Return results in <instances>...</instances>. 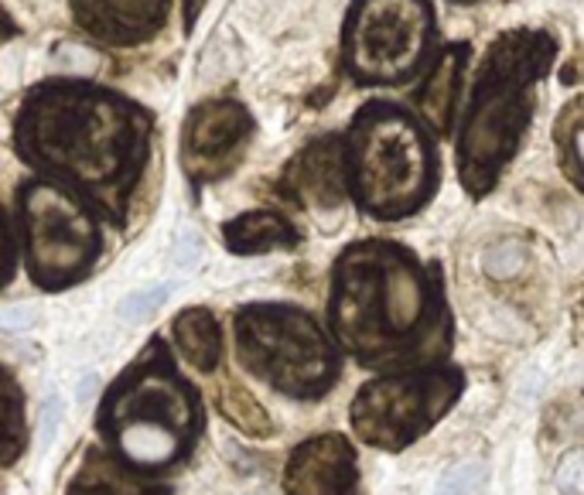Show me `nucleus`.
Segmentation results:
<instances>
[{
	"label": "nucleus",
	"mask_w": 584,
	"mask_h": 495,
	"mask_svg": "<svg viewBox=\"0 0 584 495\" xmlns=\"http://www.w3.org/2000/svg\"><path fill=\"white\" fill-rule=\"evenodd\" d=\"M14 148L41 178L124 219L151 154V116L116 89L49 79L21 103Z\"/></svg>",
	"instance_id": "f257e3e1"
},
{
	"label": "nucleus",
	"mask_w": 584,
	"mask_h": 495,
	"mask_svg": "<svg viewBox=\"0 0 584 495\" xmlns=\"http://www.w3.org/2000/svg\"><path fill=\"white\" fill-rule=\"evenodd\" d=\"M329 325L366 366L441 359L452 342L445 277L401 243H353L332 270Z\"/></svg>",
	"instance_id": "f03ea898"
},
{
	"label": "nucleus",
	"mask_w": 584,
	"mask_h": 495,
	"mask_svg": "<svg viewBox=\"0 0 584 495\" xmlns=\"http://www.w3.org/2000/svg\"><path fill=\"white\" fill-rule=\"evenodd\" d=\"M554 55L557 41L541 28L506 31L482 55L455 140L458 178L472 199L493 192L517 154L533 120V89L547 76Z\"/></svg>",
	"instance_id": "7ed1b4c3"
},
{
	"label": "nucleus",
	"mask_w": 584,
	"mask_h": 495,
	"mask_svg": "<svg viewBox=\"0 0 584 495\" xmlns=\"http://www.w3.org/2000/svg\"><path fill=\"white\" fill-rule=\"evenodd\" d=\"M345 192L366 216L396 223L437 192L441 164L420 116L396 103H366L342 140Z\"/></svg>",
	"instance_id": "20e7f679"
},
{
	"label": "nucleus",
	"mask_w": 584,
	"mask_h": 495,
	"mask_svg": "<svg viewBox=\"0 0 584 495\" xmlns=\"http://www.w3.org/2000/svg\"><path fill=\"white\" fill-rule=\"evenodd\" d=\"M100 431L130 468H168L192 452L202 431V404L165 339H151L144 356L110 386Z\"/></svg>",
	"instance_id": "39448f33"
},
{
	"label": "nucleus",
	"mask_w": 584,
	"mask_h": 495,
	"mask_svg": "<svg viewBox=\"0 0 584 495\" xmlns=\"http://www.w3.org/2000/svg\"><path fill=\"white\" fill-rule=\"evenodd\" d=\"M237 352L250 376L294 399L325 396L342 372L335 342L294 304H246L237 312Z\"/></svg>",
	"instance_id": "423d86ee"
},
{
	"label": "nucleus",
	"mask_w": 584,
	"mask_h": 495,
	"mask_svg": "<svg viewBox=\"0 0 584 495\" xmlns=\"http://www.w3.org/2000/svg\"><path fill=\"white\" fill-rule=\"evenodd\" d=\"M431 0H356L342 28V65L359 86H404L428 68Z\"/></svg>",
	"instance_id": "0eeeda50"
},
{
	"label": "nucleus",
	"mask_w": 584,
	"mask_h": 495,
	"mask_svg": "<svg viewBox=\"0 0 584 495\" xmlns=\"http://www.w3.org/2000/svg\"><path fill=\"white\" fill-rule=\"evenodd\" d=\"M21 232H25L28 274L38 288L62 291L82 280L103 253V229L92 205L76 192L35 178L17 195Z\"/></svg>",
	"instance_id": "6e6552de"
},
{
	"label": "nucleus",
	"mask_w": 584,
	"mask_h": 495,
	"mask_svg": "<svg viewBox=\"0 0 584 495\" xmlns=\"http://www.w3.org/2000/svg\"><path fill=\"white\" fill-rule=\"evenodd\" d=\"M465 390L461 369L448 363H428L407 372L380 376L353 399V431L372 447L404 452L424 437L445 417Z\"/></svg>",
	"instance_id": "1a4fd4ad"
},
{
	"label": "nucleus",
	"mask_w": 584,
	"mask_h": 495,
	"mask_svg": "<svg viewBox=\"0 0 584 495\" xmlns=\"http://www.w3.org/2000/svg\"><path fill=\"white\" fill-rule=\"evenodd\" d=\"M253 116L237 100H208L185 116L181 127V161L195 181H213L237 168L250 144Z\"/></svg>",
	"instance_id": "9d476101"
},
{
	"label": "nucleus",
	"mask_w": 584,
	"mask_h": 495,
	"mask_svg": "<svg viewBox=\"0 0 584 495\" xmlns=\"http://www.w3.org/2000/svg\"><path fill=\"white\" fill-rule=\"evenodd\" d=\"M288 495H359V458L342 434H318L291 452L284 471Z\"/></svg>",
	"instance_id": "9b49d317"
},
{
	"label": "nucleus",
	"mask_w": 584,
	"mask_h": 495,
	"mask_svg": "<svg viewBox=\"0 0 584 495\" xmlns=\"http://www.w3.org/2000/svg\"><path fill=\"white\" fill-rule=\"evenodd\" d=\"M172 0H73L76 25L106 45H144L168 25Z\"/></svg>",
	"instance_id": "f8f14e48"
},
{
	"label": "nucleus",
	"mask_w": 584,
	"mask_h": 495,
	"mask_svg": "<svg viewBox=\"0 0 584 495\" xmlns=\"http://www.w3.org/2000/svg\"><path fill=\"white\" fill-rule=\"evenodd\" d=\"M294 195L318 208H335L345 199V157L339 137H321L297 154L288 175Z\"/></svg>",
	"instance_id": "ddd939ff"
},
{
	"label": "nucleus",
	"mask_w": 584,
	"mask_h": 495,
	"mask_svg": "<svg viewBox=\"0 0 584 495\" xmlns=\"http://www.w3.org/2000/svg\"><path fill=\"white\" fill-rule=\"evenodd\" d=\"M68 495H168V488L144 482L137 468L92 447L68 482Z\"/></svg>",
	"instance_id": "4468645a"
},
{
	"label": "nucleus",
	"mask_w": 584,
	"mask_h": 495,
	"mask_svg": "<svg viewBox=\"0 0 584 495\" xmlns=\"http://www.w3.org/2000/svg\"><path fill=\"white\" fill-rule=\"evenodd\" d=\"M465 62H469V45H452V49L437 55L424 79V89H420V113H424V120L437 134H448L455 124V103H458V82Z\"/></svg>",
	"instance_id": "2eb2a0df"
},
{
	"label": "nucleus",
	"mask_w": 584,
	"mask_h": 495,
	"mask_svg": "<svg viewBox=\"0 0 584 495\" xmlns=\"http://www.w3.org/2000/svg\"><path fill=\"white\" fill-rule=\"evenodd\" d=\"M223 240L229 253L253 256V253H270V250H291L297 246V229L291 219L277 216V212H243L232 223H226Z\"/></svg>",
	"instance_id": "dca6fc26"
},
{
	"label": "nucleus",
	"mask_w": 584,
	"mask_h": 495,
	"mask_svg": "<svg viewBox=\"0 0 584 495\" xmlns=\"http://www.w3.org/2000/svg\"><path fill=\"white\" fill-rule=\"evenodd\" d=\"M175 342L181 356L189 359L199 372H213L223 359V332L219 321L208 308H185L175 318Z\"/></svg>",
	"instance_id": "f3484780"
},
{
	"label": "nucleus",
	"mask_w": 584,
	"mask_h": 495,
	"mask_svg": "<svg viewBox=\"0 0 584 495\" xmlns=\"http://www.w3.org/2000/svg\"><path fill=\"white\" fill-rule=\"evenodd\" d=\"M28 444L25 423V393H21L11 369L0 366V468H8L21 458Z\"/></svg>",
	"instance_id": "a211bd4d"
},
{
	"label": "nucleus",
	"mask_w": 584,
	"mask_h": 495,
	"mask_svg": "<svg viewBox=\"0 0 584 495\" xmlns=\"http://www.w3.org/2000/svg\"><path fill=\"white\" fill-rule=\"evenodd\" d=\"M554 140H557V157L560 168L584 192V97L568 103L560 110L554 124Z\"/></svg>",
	"instance_id": "6ab92c4d"
},
{
	"label": "nucleus",
	"mask_w": 584,
	"mask_h": 495,
	"mask_svg": "<svg viewBox=\"0 0 584 495\" xmlns=\"http://www.w3.org/2000/svg\"><path fill=\"white\" fill-rule=\"evenodd\" d=\"M219 407H223V414H226L232 423H237L240 431H246V434L264 437V434L274 431V423H270L267 410L256 404L250 393H243L240 386H229V390L219 396Z\"/></svg>",
	"instance_id": "aec40b11"
},
{
	"label": "nucleus",
	"mask_w": 584,
	"mask_h": 495,
	"mask_svg": "<svg viewBox=\"0 0 584 495\" xmlns=\"http://www.w3.org/2000/svg\"><path fill=\"white\" fill-rule=\"evenodd\" d=\"M172 284H154V288H144V291H134L120 301V308H116V315H120L127 325H144L148 318H154L161 312V304H165L172 297Z\"/></svg>",
	"instance_id": "412c9836"
},
{
	"label": "nucleus",
	"mask_w": 584,
	"mask_h": 495,
	"mask_svg": "<svg viewBox=\"0 0 584 495\" xmlns=\"http://www.w3.org/2000/svg\"><path fill=\"white\" fill-rule=\"evenodd\" d=\"M526 261H530L526 246L520 240H506V243H496L493 250L485 253V274L496 277V280L517 277V274H523Z\"/></svg>",
	"instance_id": "4be33fe9"
},
{
	"label": "nucleus",
	"mask_w": 584,
	"mask_h": 495,
	"mask_svg": "<svg viewBox=\"0 0 584 495\" xmlns=\"http://www.w3.org/2000/svg\"><path fill=\"white\" fill-rule=\"evenodd\" d=\"M485 482L482 461H458L437 479V495H475Z\"/></svg>",
	"instance_id": "5701e85b"
},
{
	"label": "nucleus",
	"mask_w": 584,
	"mask_h": 495,
	"mask_svg": "<svg viewBox=\"0 0 584 495\" xmlns=\"http://www.w3.org/2000/svg\"><path fill=\"white\" fill-rule=\"evenodd\" d=\"M557 488L560 495H584V447H574L557 465Z\"/></svg>",
	"instance_id": "b1692460"
},
{
	"label": "nucleus",
	"mask_w": 584,
	"mask_h": 495,
	"mask_svg": "<svg viewBox=\"0 0 584 495\" xmlns=\"http://www.w3.org/2000/svg\"><path fill=\"white\" fill-rule=\"evenodd\" d=\"M199 261H202V236L195 229H181L172 246V264L178 270H192L199 267Z\"/></svg>",
	"instance_id": "393cba45"
},
{
	"label": "nucleus",
	"mask_w": 584,
	"mask_h": 495,
	"mask_svg": "<svg viewBox=\"0 0 584 495\" xmlns=\"http://www.w3.org/2000/svg\"><path fill=\"white\" fill-rule=\"evenodd\" d=\"M14 264H17V243H14V229L4 216V208H0V288H8V280L14 274Z\"/></svg>",
	"instance_id": "a878e982"
},
{
	"label": "nucleus",
	"mask_w": 584,
	"mask_h": 495,
	"mask_svg": "<svg viewBox=\"0 0 584 495\" xmlns=\"http://www.w3.org/2000/svg\"><path fill=\"white\" fill-rule=\"evenodd\" d=\"M97 52H89V49H79V45H62V49L55 52V65L59 68H68V73H92L97 68Z\"/></svg>",
	"instance_id": "bb28decb"
},
{
	"label": "nucleus",
	"mask_w": 584,
	"mask_h": 495,
	"mask_svg": "<svg viewBox=\"0 0 584 495\" xmlns=\"http://www.w3.org/2000/svg\"><path fill=\"white\" fill-rule=\"evenodd\" d=\"M59 423H62V404L59 399H49L41 410V431H38V447H49L55 431H59Z\"/></svg>",
	"instance_id": "cd10ccee"
},
{
	"label": "nucleus",
	"mask_w": 584,
	"mask_h": 495,
	"mask_svg": "<svg viewBox=\"0 0 584 495\" xmlns=\"http://www.w3.org/2000/svg\"><path fill=\"white\" fill-rule=\"evenodd\" d=\"M35 318H38L35 308H11V312H0V325L11 328V332H21V328H28Z\"/></svg>",
	"instance_id": "c85d7f7f"
},
{
	"label": "nucleus",
	"mask_w": 584,
	"mask_h": 495,
	"mask_svg": "<svg viewBox=\"0 0 584 495\" xmlns=\"http://www.w3.org/2000/svg\"><path fill=\"white\" fill-rule=\"evenodd\" d=\"M97 390H100V380H97V376H86V380L79 383V393H76V399H79V404L86 407L89 399H92V393H97Z\"/></svg>",
	"instance_id": "c756f323"
},
{
	"label": "nucleus",
	"mask_w": 584,
	"mask_h": 495,
	"mask_svg": "<svg viewBox=\"0 0 584 495\" xmlns=\"http://www.w3.org/2000/svg\"><path fill=\"white\" fill-rule=\"evenodd\" d=\"M455 4H475V0H455Z\"/></svg>",
	"instance_id": "7c9ffc66"
},
{
	"label": "nucleus",
	"mask_w": 584,
	"mask_h": 495,
	"mask_svg": "<svg viewBox=\"0 0 584 495\" xmlns=\"http://www.w3.org/2000/svg\"><path fill=\"white\" fill-rule=\"evenodd\" d=\"M199 4H202V0H195V11H199ZM189 8H192V0H189Z\"/></svg>",
	"instance_id": "2f4dec72"
}]
</instances>
